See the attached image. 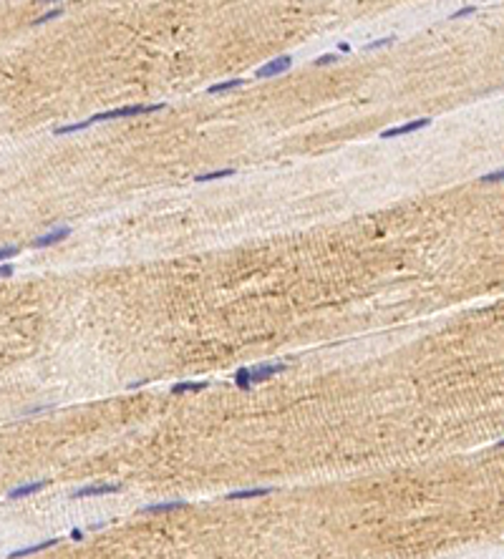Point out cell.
<instances>
[{
    "label": "cell",
    "mask_w": 504,
    "mask_h": 559,
    "mask_svg": "<svg viewBox=\"0 0 504 559\" xmlns=\"http://www.w3.org/2000/svg\"><path fill=\"white\" fill-rule=\"evenodd\" d=\"M13 265H0V277H13Z\"/></svg>",
    "instance_id": "obj_20"
},
{
    "label": "cell",
    "mask_w": 504,
    "mask_h": 559,
    "mask_svg": "<svg viewBox=\"0 0 504 559\" xmlns=\"http://www.w3.org/2000/svg\"><path fill=\"white\" fill-rule=\"evenodd\" d=\"M290 66H293V58H290V56L272 58V60H267L265 66H260V68L255 71V78H275V76L290 71Z\"/></svg>",
    "instance_id": "obj_2"
},
{
    "label": "cell",
    "mask_w": 504,
    "mask_h": 559,
    "mask_svg": "<svg viewBox=\"0 0 504 559\" xmlns=\"http://www.w3.org/2000/svg\"><path fill=\"white\" fill-rule=\"evenodd\" d=\"M429 123H431V118H416V121H409V123L386 129L384 134H381V139H393V136H401V134H411V131H418V129H426Z\"/></svg>",
    "instance_id": "obj_3"
},
{
    "label": "cell",
    "mask_w": 504,
    "mask_h": 559,
    "mask_svg": "<svg viewBox=\"0 0 504 559\" xmlns=\"http://www.w3.org/2000/svg\"><path fill=\"white\" fill-rule=\"evenodd\" d=\"M481 179H484V181H499V179H502V169L494 172V174H487V177H481Z\"/></svg>",
    "instance_id": "obj_21"
},
{
    "label": "cell",
    "mask_w": 504,
    "mask_h": 559,
    "mask_svg": "<svg viewBox=\"0 0 504 559\" xmlns=\"http://www.w3.org/2000/svg\"><path fill=\"white\" fill-rule=\"evenodd\" d=\"M235 383H237L242 390L250 388V385H252V381H250V370H247V368H239L237 373H235Z\"/></svg>",
    "instance_id": "obj_14"
},
{
    "label": "cell",
    "mask_w": 504,
    "mask_h": 559,
    "mask_svg": "<svg viewBox=\"0 0 504 559\" xmlns=\"http://www.w3.org/2000/svg\"><path fill=\"white\" fill-rule=\"evenodd\" d=\"M164 109L162 103H139V106H121V109H114V111H104V114H93L91 118H84L78 123H68V126H58L56 129V136H63V134H73V131H81V129H89L93 123H101V121H109V118H126V116H139V114H151V111H159Z\"/></svg>",
    "instance_id": "obj_1"
},
{
    "label": "cell",
    "mask_w": 504,
    "mask_h": 559,
    "mask_svg": "<svg viewBox=\"0 0 504 559\" xmlns=\"http://www.w3.org/2000/svg\"><path fill=\"white\" fill-rule=\"evenodd\" d=\"M388 43H393V35H388V38H381V40H376V43H368L366 48H368V51H373V48H381V46H388Z\"/></svg>",
    "instance_id": "obj_17"
},
{
    "label": "cell",
    "mask_w": 504,
    "mask_h": 559,
    "mask_svg": "<svg viewBox=\"0 0 504 559\" xmlns=\"http://www.w3.org/2000/svg\"><path fill=\"white\" fill-rule=\"evenodd\" d=\"M187 501H164V504H151V506H144V514H162V511H177V509H184Z\"/></svg>",
    "instance_id": "obj_9"
},
{
    "label": "cell",
    "mask_w": 504,
    "mask_h": 559,
    "mask_svg": "<svg viewBox=\"0 0 504 559\" xmlns=\"http://www.w3.org/2000/svg\"><path fill=\"white\" fill-rule=\"evenodd\" d=\"M232 174H235V169L227 167V169H217V172H209V174H199V177H194V181H212V179H225L232 177Z\"/></svg>",
    "instance_id": "obj_13"
},
{
    "label": "cell",
    "mask_w": 504,
    "mask_h": 559,
    "mask_svg": "<svg viewBox=\"0 0 504 559\" xmlns=\"http://www.w3.org/2000/svg\"><path fill=\"white\" fill-rule=\"evenodd\" d=\"M245 81L242 78H232V81H222V84H212L209 86V93H222V91H230V89H239Z\"/></svg>",
    "instance_id": "obj_12"
},
{
    "label": "cell",
    "mask_w": 504,
    "mask_h": 559,
    "mask_svg": "<svg viewBox=\"0 0 504 559\" xmlns=\"http://www.w3.org/2000/svg\"><path fill=\"white\" fill-rule=\"evenodd\" d=\"M335 60H338L335 53H326V56H320V58L315 60V66H326V63H335Z\"/></svg>",
    "instance_id": "obj_18"
},
{
    "label": "cell",
    "mask_w": 504,
    "mask_h": 559,
    "mask_svg": "<svg viewBox=\"0 0 504 559\" xmlns=\"http://www.w3.org/2000/svg\"><path fill=\"white\" fill-rule=\"evenodd\" d=\"M46 486H48V481H46V479H41V481H33V484H23V486H15V489H10V491H8V499H10V501L26 499V496H33V494L43 491Z\"/></svg>",
    "instance_id": "obj_4"
},
{
    "label": "cell",
    "mask_w": 504,
    "mask_h": 559,
    "mask_svg": "<svg viewBox=\"0 0 504 559\" xmlns=\"http://www.w3.org/2000/svg\"><path fill=\"white\" fill-rule=\"evenodd\" d=\"M285 370V365L283 363H267V365H255L252 370H250V381L252 383H263V381H270L272 376H277V373H283Z\"/></svg>",
    "instance_id": "obj_5"
},
{
    "label": "cell",
    "mask_w": 504,
    "mask_h": 559,
    "mask_svg": "<svg viewBox=\"0 0 504 559\" xmlns=\"http://www.w3.org/2000/svg\"><path fill=\"white\" fill-rule=\"evenodd\" d=\"M18 255V247H0V260H10Z\"/></svg>",
    "instance_id": "obj_16"
},
{
    "label": "cell",
    "mask_w": 504,
    "mask_h": 559,
    "mask_svg": "<svg viewBox=\"0 0 504 559\" xmlns=\"http://www.w3.org/2000/svg\"><path fill=\"white\" fill-rule=\"evenodd\" d=\"M474 10H476V5H467V8H461V10H456V13H454L451 18H464V15H472Z\"/></svg>",
    "instance_id": "obj_19"
},
{
    "label": "cell",
    "mask_w": 504,
    "mask_h": 559,
    "mask_svg": "<svg viewBox=\"0 0 504 559\" xmlns=\"http://www.w3.org/2000/svg\"><path fill=\"white\" fill-rule=\"evenodd\" d=\"M270 494V489H245V491H232L227 494V499L237 501V499H255V496H265Z\"/></svg>",
    "instance_id": "obj_11"
},
{
    "label": "cell",
    "mask_w": 504,
    "mask_h": 559,
    "mask_svg": "<svg viewBox=\"0 0 504 559\" xmlns=\"http://www.w3.org/2000/svg\"><path fill=\"white\" fill-rule=\"evenodd\" d=\"M121 486L116 484H91V486H84L73 494V499H84V496H104V494H116Z\"/></svg>",
    "instance_id": "obj_6"
},
{
    "label": "cell",
    "mask_w": 504,
    "mask_h": 559,
    "mask_svg": "<svg viewBox=\"0 0 504 559\" xmlns=\"http://www.w3.org/2000/svg\"><path fill=\"white\" fill-rule=\"evenodd\" d=\"M56 544H58V539H46V542H38V544H30V547H23V549H15V552H10V559L30 557V554H38V552H43V549H51V547H56Z\"/></svg>",
    "instance_id": "obj_8"
},
{
    "label": "cell",
    "mask_w": 504,
    "mask_h": 559,
    "mask_svg": "<svg viewBox=\"0 0 504 559\" xmlns=\"http://www.w3.org/2000/svg\"><path fill=\"white\" fill-rule=\"evenodd\" d=\"M207 388V383H177V385H172V393L174 396H182V393H197V390H205Z\"/></svg>",
    "instance_id": "obj_10"
},
{
    "label": "cell",
    "mask_w": 504,
    "mask_h": 559,
    "mask_svg": "<svg viewBox=\"0 0 504 559\" xmlns=\"http://www.w3.org/2000/svg\"><path fill=\"white\" fill-rule=\"evenodd\" d=\"M61 13H63V8H53L51 13H43L41 18H35V20H33V26H41V23H46V20H51V18H58Z\"/></svg>",
    "instance_id": "obj_15"
},
{
    "label": "cell",
    "mask_w": 504,
    "mask_h": 559,
    "mask_svg": "<svg viewBox=\"0 0 504 559\" xmlns=\"http://www.w3.org/2000/svg\"><path fill=\"white\" fill-rule=\"evenodd\" d=\"M68 235H71V227H58V230H53V232H48V235L38 237V239L33 242V247H35V250H41V247H51V244H58L61 239H66Z\"/></svg>",
    "instance_id": "obj_7"
}]
</instances>
